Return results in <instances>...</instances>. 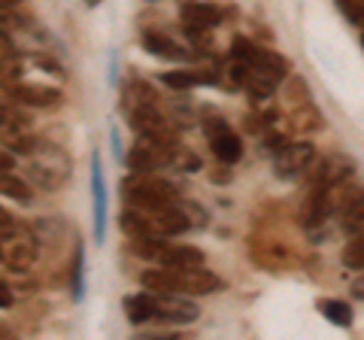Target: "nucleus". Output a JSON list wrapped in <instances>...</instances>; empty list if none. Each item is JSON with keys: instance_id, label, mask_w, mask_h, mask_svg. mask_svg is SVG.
Listing matches in <instances>:
<instances>
[{"instance_id": "cd10ccee", "label": "nucleus", "mask_w": 364, "mask_h": 340, "mask_svg": "<svg viewBox=\"0 0 364 340\" xmlns=\"http://www.w3.org/2000/svg\"><path fill=\"white\" fill-rule=\"evenodd\" d=\"M279 119V110H264V112H249L243 119V128L249 134H264L267 128H273V122Z\"/></svg>"}, {"instance_id": "393cba45", "label": "nucleus", "mask_w": 364, "mask_h": 340, "mask_svg": "<svg viewBox=\"0 0 364 340\" xmlns=\"http://www.w3.org/2000/svg\"><path fill=\"white\" fill-rule=\"evenodd\" d=\"M261 49L258 43H252L249 37H243V33H237V37L231 40V52H228V58H237V61H246L249 67H252L258 58H261Z\"/></svg>"}, {"instance_id": "f03ea898", "label": "nucleus", "mask_w": 364, "mask_h": 340, "mask_svg": "<svg viewBox=\"0 0 364 340\" xmlns=\"http://www.w3.org/2000/svg\"><path fill=\"white\" fill-rule=\"evenodd\" d=\"M289 70H291V61L286 58V55L264 49V52H261V58L249 67L243 92L249 95L252 104H261V100L273 97V92H277L279 83L289 76Z\"/></svg>"}, {"instance_id": "f3484780", "label": "nucleus", "mask_w": 364, "mask_h": 340, "mask_svg": "<svg viewBox=\"0 0 364 340\" xmlns=\"http://www.w3.org/2000/svg\"><path fill=\"white\" fill-rule=\"evenodd\" d=\"M155 265H161V267H200V265H207V255H203L198 246H188V243H164L161 253L155 258Z\"/></svg>"}, {"instance_id": "412c9836", "label": "nucleus", "mask_w": 364, "mask_h": 340, "mask_svg": "<svg viewBox=\"0 0 364 340\" xmlns=\"http://www.w3.org/2000/svg\"><path fill=\"white\" fill-rule=\"evenodd\" d=\"M4 262L9 270H18V274H25V270L37 262V246L31 240H13L9 249L4 253Z\"/></svg>"}, {"instance_id": "39448f33", "label": "nucleus", "mask_w": 364, "mask_h": 340, "mask_svg": "<svg viewBox=\"0 0 364 340\" xmlns=\"http://www.w3.org/2000/svg\"><path fill=\"white\" fill-rule=\"evenodd\" d=\"M203 134H207L210 140V149L213 155L219 158V164H237L243 158V140L240 134L231 131V124H228L219 112H203Z\"/></svg>"}, {"instance_id": "e433bc0d", "label": "nucleus", "mask_w": 364, "mask_h": 340, "mask_svg": "<svg viewBox=\"0 0 364 340\" xmlns=\"http://www.w3.org/2000/svg\"><path fill=\"white\" fill-rule=\"evenodd\" d=\"M0 307H13V292H9L6 286H4V282H0Z\"/></svg>"}, {"instance_id": "f8f14e48", "label": "nucleus", "mask_w": 364, "mask_h": 340, "mask_svg": "<svg viewBox=\"0 0 364 340\" xmlns=\"http://www.w3.org/2000/svg\"><path fill=\"white\" fill-rule=\"evenodd\" d=\"M158 294V292H155ZM198 304L188 301L186 294L179 292H167V294H158V307H155V319L170 322V325H191L198 322Z\"/></svg>"}, {"instance_id": "bb28decb", "label": "nucleus", "mask_w": 364, "mask_h": 340, "mask_svg": "<svg viewBox=\"0 0 364 340\" xmlns=\"http://www.w3.org/2000/svg\"><path fill=\"white\" fill-rule=\"evenodd\" d=\"M343 267L346 270H364V231L352 234V240L343 246Z\"/></svg>"}, {"instance_id": "7c9ffc66", "label": "nucleus", "mask_w": 364, "mask_h": 340, "mask_svg": "<svg viewBox=\"0 0 364 340\" xmlns=\"http://www.w3.org/2000/svg\"><path fill=\"white\" fill-rule=\"evenodd\" d=\"M337 9L343 13L346 21L364 28V0H337Z\"/></svg>"}, {"instance_id": "0eeeda50", "label": "nucleus", "mask_w": 364, "mask_h": 340, "mask_svg": "<svg viewBox=\"0 0 364 340\" xmlns=\"http://www.w3.org/2000/svg\"><path fill=\"white\" fill-rule=\"evenodd\" d=\"M352 174H355V158L331 152V155L313 158L310 170H306V183L316 188H334L340 183H349Z\"/></svg>"}, {"instance_id": "a211bd4d", "label": "nucleus", "mask_w": 364, "mask_h": 340, "mask_svg": "<svg viewBox=\"0 0 364 340\" xmlns=\"http://www.w3.org/2000/svg\"><path fill=\"white\" fill-rule=\"evenodd\" d=\"M122 107H124V112L136 110V107H158V95H155L152 83H146L140 76H131L128 83L122 85Z\"/></svg>"}, {"instance_id": "473e14b6", "label": "nucleus", "mask_w": 364, "mask_h": 340, "mask_svg": "<svg viewBox=\"0 0 364 340\" xmlns=\"http://www.w3.org/2000/svg\"><path fill=\"white\" fill-rule=\"evenodd\" d=\"M286 143H289L286 134H279V131H264V143H261V149L270 152V155H277Z\"/></svg>"}, {"instance_id": "b1692460", "label": "nucleus", "mask_w": 364, "mask_h": 340, "mask_svg": "<svg viewBox=\"0 0 364 340\" xmlns=\"http://www.w3.org/2000/svg\"><path fill=\"white\" fill-rule=\"evenodd\" d=\"M318 310L328 322H334L337 328H349L352 325V307L346 301H337V298H322L318 301Z\"/></svg>"}, {"instance_id": "9b49d317", "label": "nucleus", "mask_w": 364, "mask_h": 340, "mask_svg": "<svg viewBox=\"0 0 364 340\" xmlns=\"http://www.w3.org/2000/svg\"><path fill=\"white\" fill-rule=\"evenodd\" d=\"M170 270H173V289L179 294H213L225 289L222 277H215L203 265L200 267H170Z\"/></svg>"}, {"instance_id": "72a5a7b5", "label": "nucleus", "mask_w": 364, "mask_h": 340, "mask_svg": "<svg viewBox=\"0 0 364 340\" xmlns=\"http://www.w3.org/2000/svg\"><path fill=\"white\" fill-rule=\"evenodd\" d=\"M31 61L37 64V67H46V73H52V76H64L61 64H58V61H52V58H46V55H33Z\"/></svg>"}, {"instance_id": "dca6fc26", "label": "nucleus", "mask_w": 364, "mask_h": 340, "mask_svg": "<svg viewBox=\"0 0 364 340\" xmlns=\"http://www.w3.org/2000/svg\"><path fill=\"white\" fill-rule=\"evenodd\" d=\"M143 49L155 55V58H164V61H195V52H191L188 46H182V43H176L173 37H167V33L161 31H146L143 33Z\"/></svg>"}, {"instance_id": "6e6552de", "label": "nucleus", "mask_w": 364, "mask_h": 340, "mask_svg": "<svg viewBox=\"0 0 364 340\" xmlns=\"http://www.w3.org/2000/svg\"><path fill=\"white\" fill-rule=\"evenodd\" d=\"M331 210L340 216L343 228L352 234L364 231V186H346L340 183L331 188Z\"/></svg>"}, {"instance_id": "20e7f679", "label": "nucleus", "mask_w": 364, "mask_h": 340, "mask_svg": "<svg viewBox=\"0 0 364 340\" xmlns=\"http://www.w3.org/2000/svg\"><path fill=\"white\" fill-rule=\"evenodd\" d=\"M28 176L37 183L40 188H58L67 176H70V158H67L61 149L55 146H37L31 152V167H28Z\"/></svg>"}, {"instance_id": "f257e3e1", "label": "nucleus", "mask_w": 364, "mask_h": 340, "mask_svg": "<svg viewBox=\"0 0 364 340\" xmlns=\"http://www.w3.org/2000/svg\"><path fill=\"white\" fill-rule=\"evenodd\" d=\"M119 225L128 237H176L191 228L182 201L170 203V207H152V210L124 207L119 216Z\"/></svg>"}, {"instance_id": "58836bf2", "label": "nucleus", "mask_w": 364, "mask_h": 340, "mask_svg": "<svg viewBox=\"0 0 364 340\" xmlns=\"http://www.w3.org/2000/svg\"><path fill=\"white\" fill-rule=\"evenodd\" d=\"M16 4H21V0H0V13H4V9H13Z\"/></svg>"}, {"instance_id": "423d86ee", "label": "nucleus", "mask_w": 364, "mask_h": 340, "mask_svg": "<svg viewBox=\"0 0 364 340\" xmlns=\"http://www.w3.org/2000/svg\"><path fill=\"white\" fill-rule=\"evenodd\" d=\"M176 143H164V140H152V137H140L128 155H124V164H128L131 174H158V170L170 167V158H173Z\"/></svg>"}, {"instance_id": "1a4fd4ad", "label": "nucleus", "mask_w": 364, "mask_h": 340, "mask_svg": "<svg viewBox=\"0 0 364 340\" xmlns=\"http://www.w3.org/2000/svg\"><path fill=\"white\" fill-rule=\"evenodd\" d=\"M313 158H316L313 143H306V140L286 143L277 155H273V174H277L279 179H301V176H306Z\"/></svg>"}, {"instance_id": "aec40b11", "label": "nucleus", "mask_w": 364, "mask_h": 340, "mask_svg": "<svg viewBox=\"0 0 364 340\" xmlns=\"http://www.w3.org/2000/svg\"><path fill=\"white\" fill-rule=\"evenodd\" d=\"M155 307H158V294L149 289L124 298V316H128L131 325H143V322L155 319Z\"/></svg>"}, {"instance_id": "c85d7f7f", "label": "nucleus", "mask_w": 364, "mask_h": 340, "mask_svg": "<svg viewBox=\"0 0 364 340\" xmlns=\"http://www.w3.org/2000/svg\"><path fill=\"white\" fill-rule=\"evenodd\" d=\"M73 298L76 301L85 298V253H82V243H76V249H73Z\"/></svg>"}, {"instance_id": "7ed1b4c3", "label": "nucleus", "mask_w": 364, "mask_h": 340, "mask_svg": "<svg viewBox=\"0 0 364 340\" xmlns=\"http://www.w3.org/2000/svg\"><path fill=\"white\" fill-rule=\"evenodd\" d=\"M122 198L128 207H170L179 201L176 186H170L167 179H158L155 174H131L122 179Z\"/></svg>"}, {"instance_id": "ddd939ff", "label": "nucleus", "mask_w": 364, "mask_h": 340, "mask_svg": "<svg viewBox=\"0 0 364 340\" xmlns=\"http://www.w3.org/2000/svg\"><path fill=\"white\" fill-rule=\"evenodd\" d=\"M222 9L215 4H203V0H186L179 6V25L186 33H198V31H213L222 21Z\"/></svg>"}, {"instance_id": "6ab92c4d", "label": "nucleus", "mask_w": 364, "mask_h": 340, "mask_svg": "<svg viewBox=\"0 0 364 340\" xmlns=\"http://www.w3.org/2000/svg\"><path fill=\"white\" fill-rule=\"evenodd\" d=\"M322 112H318L316 104H310V100H304V104H294L291 112H289V128L294 134H301V137H306V134H316L322 131Z\"/></svg>"}, {"instance_id": "4468645a", "label": "nucleus", "mask_w": 364, "mask_h": 340, "mask_svg": "<svg viewBox=\"0 0 364 340\" xmlns=\"http://www.w3.org/2000/svg\"><path fill=\"white\" fill-rule=\"evenodd\" d=\"M91 201H95V240H107V183L100 152H91Z\"/></svg>"}, {"instance_id": "4be33fe9", "label": "nucleus", "mask_w": 364, "mask_h": 340, "mask_svg": "<svg viewBox=\"0 0 364 340\" xmlns=\"http://www.w3.org/2000/svg\"><path fill=\"white\" fill-rule=\"evenodd\" d=\"M0 195L13 198L16 203H31V186L21 176H16L13 170H0Z\"/></svg>"}, {"instance_id": "4c0bfd02", "label": "nucleus", "mask_w": 364, "mask_h": 340, "mask_svg": "<svg viewBox=\"0 0 364 340\" xmlns=\"http://www.w3.org/2000/svg\"><path fill=\"white\" fill-rule=\"evenodd\" d=\"M352 294H355L358 301H364V277H358L355 282H352Z\"/></svg>"}, {"instance_id": "ea45409f", "label": "nucleus", "mask_w": 364, "mask_h": 340, "mask_svg": "<svg viewBox=\"0 0 364 340\" xmlns=\"http://www.w3.org/2000/svg\"><path fill=\"white\" fill-rule=\"evenodd\" d=\"M85 6H100V0H82Z\"/></svg>"}, {"instance_id": "f704fd0d", "label": "nucleus", "mask_w": 364, "mask_h": 340, "mask_svg": "<svg viewBox=\"0 0 364 340\" xmlns=\"http://www.w3.org/2000/svg\"><path fill=\"white\" fill-rule=\"evenodd\" d=\"M16 49H13V37L0 28V58H6V55H13Z\"/></svg>"}, {"instance_id": "79ce46f5", "label": "nucleus", "mask_w": 364, "mask_h": 340, "mask_svg": "<svg viewBox=\"0 0 364 340\" xmlns=\"http://www.w3.org/2000/svg\"><path fill=\"white\" fill-rule=\"evenodd\" d=\"M0 262H4V249H0Z\"/></svg>"}, {"instance_id": "2f4dec72", "label": "nucleus", "mask_w": 364, "mask_h": 340, "mask_svg": "<svg viewBox=\"0 0 364 340\" xmlns=\"http://www.w3.org/2000/svg\"><path fill=\"white\" fill-rule=\"evenodd\" d=\"M286 95H289L291 104H304V100H310V97H306V95H310V88H306L304 79L291 76V79H289V85H286Z\"/></svg>"}, {"instance_id": "2eb2a0df", "label": "nucleus", "mask_w": 364, "mask_h": 340, "mask_svg": "<svg viewBox=\"0 0 364 340\" xmlns=\"http://www.w3.org/2000/svg\"><path fill=\"white\" fill-rule=\"evenodd\" d=\"M4 95L6 97H13L16 104L21 107H55V104H61V88H52V85H33V83H16V85H9L4 88Z\"/></svg>"}, {"instance_id": "a19ab883", "label": "nucleus", "mask_w": 364, "mask_h": 340, "mask_svg": "<svg viewBox=\"0 0 364 340\" xmlns=\"http://www.w3.org/2000/svg\"><path fill=\"white\" fill-rule=\"evenodd\" d=\"M0 337H9V328L6 325H0Z\"/></svg>"}, {"instance_id": "37998d69", "label": "nucleus", "mask_w": 364, "mask_h": 340, "mask_svg": "<svg viewBox=\"0 0 364 340\" xmlns=\"http://www.w3.org/2000/svg\"><path fill=\"white\" fill-rule=\"evenodd\" d=\"M361 46H364V33H361Z\"/></svg>"}, {"instance_id": "5701e85b", "label": "nucleus", "mask_w": 364, "mask_h": 340, "mask_svg": "<svg viewBox=\"0 0 364 340\" xmlns=\"http://www.w3.org/2000/svg\"><path fill=\"white\" fill-rule=\"evenodd\" d=\"M158 83L173 88V92H191L195 85H200V76H198V67H186V70H167L158 76Z\"/></svg>"}, {"instance_id": "a878e982", "label": "nucleus", "mask_w": 364, "mask_h": 340, "mask_svg": "<svg viewBox=\"0 0 364 340\" xmlns=\"http://www.w3.org/2000/svg\"><path fill=\"white\" fill-rule=\"evenodd\" d=\"M25 79V61L18 58V52L6 55V58H0V88H9Z\"/></svg>"}, {"instance_id": "c756f323", "label": "nucleus", "mask_w": 364, "mask_h": 340, "mask_svg": "<svg viewBox=\"0 0 364 340\" xmlns=\"http://www.w3.org/2000/svg\"><path fill=\"white\" fill-rule=\"evenodd\" d=\"M170 167H176V170H186V174H195V170H200V158L186 149V146H179L176 143V149H173V158H170Z\"/></svg>"}, {"instance_id": "c9c22d12", "label": "nucleus", "mask_w": 364, "mask_h": 340, "mask_svg": "<svg viewBox=\"0 0 364 340\" xmlns=\"http://www.w3.org/2000/svg\"><path fill=\"white\" fill-rule=\"evenodd\" d=\"M16 167V152L0 149V170H13Z\"/></svg>"}, {"instance_id": "9d476101", "label": "nucleus", "mask_w": 364, "mask_h": 340, "mask_svg": "<svg viewBox=\"0 0 364 340\" xmlns=\"http://www.w3.org/2000/svg\"><path fill=\"white\" fill-rule=\"evenodd\" d=\"M128 124H131V131L140 134V137L176 143V124L170 122L167 116H161V112H158V107H136V110H128Z\"/></svg>"}, {"instance_id": "c03bdc74", "label": "nucleus", "mask_w": 364, "mask_h": 340, "mask_svg": "<svg viewBox=\"0 0 364 340\" xmlns=\"http://www.w3.org/2000/svg\"><path fill=\"white\" fill-rule=\"evenodd\" d=\"M146 4H155V0H146Z\"/></svg>"}]
</instances>
